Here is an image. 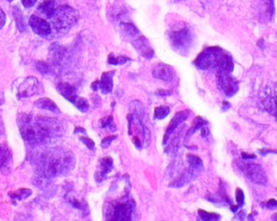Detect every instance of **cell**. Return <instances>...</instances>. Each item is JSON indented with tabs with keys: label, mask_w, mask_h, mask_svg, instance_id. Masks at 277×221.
Instances as JSON below:
<instances>
[{
	"label": "cell",
	"mask_w": 277,
	"mask_h": 221,
	"mask_svg": "<svg viewBox=\"0 0 277 221\" xmlns=\"http://www.w3.org/2000/svg\"><path fill=\"white\" fill-rule=\"evenodd\" d=\"M34 164L40 177L50 179L65 176L73 171L75 157L73 152L64 148H49L35 157Z\"/></svg>",
	"instance_id": "2"
},
{
	"label": "cell",
	"mask_w": 277,
	"mask_h": 221,
	"mask_svg": "<svg viewBox=\"0 0 277 221\" xmlns=\"http://www.w3.org/2000/svg\"><path fill=\"white\" fill-rule=\"evenodd\" d=\"M29 26L32 27L33 32L40 37L50 38L51 37V25L48 20L40 17L38 14H33L29 18Z\"/></svg>",
	"instance_id": "12"
},
{
	"label": "cell",
	"mask_w": 277,
	"mask_h": 221,
	"mask_svg": "<svg viewBox=\"0 0 277 221\" xmlns=\"http://www.w3.org/2000/svg\"><path fill=\"white\" fill-rule=\"evenodd\" d=\"M100 125L101 127H110L112 131H115L116 130V126L114 125V121H113V117H106L104 119H102L100 121Z\"/></svg>",
	"instance_id": "26"
},
{
	"label": "cell",
	"mask_w": 277,
	"mask_h": 221,
	"mask_svg": "<svg viewBox=\"0 0 277 221\" xmlns=\"http://www.w3.org/2000/svg\"><path fill=\"white\" fill-rule=\"evenodd\" d=\"M18 124L23 140L34 146L56 142L65 132L62 122L43 116L21 114L18 118Z\"/></svg>",
	"instance_id": "1"
},
{
	"label": "cell",
	"mask_w": 277,
	"mask_h": 221,
	"mask_svg": "<svg viewBox=\"0 0 277 221\" xmlns=\"http://www.w3.org/2000/svg\"><path fill=\"white\" fill-rule=\"evenodd\" d=\"M3 132V125H2V122H1V119H0V134Z\"/></svg>",
	"instance_id": "37"
},
{
	"label": "cell",
	"mask_w": 277,
	"mask_h": 221,
	"mask_svg": "<svg viewBox=\"0 0 277 221\" xmlns=\"http://www.w3.org/2000/svg\"><path fill=\"white\" fill-rule=\"evenodd\" d=\"M30 194H32V190H29V189H19L18 191L9 193L10 198L18 200V201H21V200L28 198Z\"/></svg>",
	"instance_id": "22"
},
{
	"label": "cell",
	"mask_w": 277,
	"mask_h": 221,
	"mask_svg": "<svg viewBox=\"0 0 277 221\" xmlns=\"http://www.w3.org/2000/svg\"><path fill=\"white\" fill-rule=\"evenodd\" d=\"M119 27L125 39L130 41L133 47L138 50V53L147 59L153 58L154 51L152 50L150 43H148V41L145 39L144 36H142L141 33L138 32L135 25L131 22H128V20H126V22L122 20L119 24Z\"/></svg>",
	"instance_id": "6"
},
{
	"label": "cell",
	"mask_w": 277,
	"mask_h": 221,
	"mask_svg": "<svg viewBox=\"0 0 277 221\" xmlns=\"http://www.w3.org/2000/svg\"><path fill=\"white\" fill-rule=\"evenodd\" d=\"M268 207H270V208L277 207V202L275 201V200H270V201L268 202Z\"/></svg>",
	"instance_id": "36"
},
{
	"label": "cell",
	"mask_w": 277,
	"mask_h": 221,
	"mask_svg": "<svg viewBox=\"0 0 277 221\" xmlns=\"http://www.w3.org/2000/svg\"><path fill=\"white\" fill-rule=\"evenodd\" d=\"M77 109H79L81 112H87L89 110V102L84 97H78L74 104Z\"/></svg>",
	"instance_id": "24"
},
{
	"label": "cell",
	"mask_w": 277,
	"mask_h": 221,
	"mask_svg": "<svg viewBox=\"0 0 277 221\" xmlns=\"http://www.w3.org/2000/svg\"><path fill=\"white\" fill-rule=\"evenodd\" d=\"M169 112H170V108L167 106H161L156 108L155 112H154V116H155L156 119H163V118L168 116Z\"/></svg>",
	"instance_id": "25"
},
{
	"label": "cell",
	"mask_w": 277,
	"mask_h": 221,
	"mask_svg": "<svg viewBox=\"0 0 277 221\" xmlns=\"http://www.w3.org/2000/svg\"><path fill=\"white\" fill-rule=\"evenodd\" d=\"M79 15L69 6H61L55 8L52 17L49 19L51 25V36L65 35L74 25L78 22Z\"/></svg>",
	"instance_id": "5"
},
{
	"label": "cell",
	"mask_w": 277,
	"mask_h": 221,
	"mask_svg": "<svg viewBox=\"0 0 277 221\" xmlns=\"http://www.w3.org/2000/svg\"><path fill=\"white\" fill-rule=\"evenodd\" d=\"M239 168L245 174V176L249 178L251 181L258 184H264L268 181L264 169L258 164L254 163H239Z\"/></svg>",
	"instance_id": "8"
},
{
	"label": "cell",
	"mask_w": 277,
	"mask_h": 221,
	"mask_svg": "<svg viewBox=\"0 0 277 221\" xmlns=\"http://www.w3.org/2000/svg\"><path fill=\"white\" fill-rule=\"evenodd\" d=\"M199 216H201L204 220H218L220 218V216L218 214L207 213L202 209H199Z\"/></svg>",
	"instance_id": "27"
},
{
	"label": "cell",
	"mask_w": 277,
	"mask_h": 221,
	"mask_svg": "<svg viewBox=\"0 0 277 221\" xmlns=\"http://www.w3.org/2000/svg\"><path fill=\"white\" fill-rule=\"evenodd\" d=\"M218 86L227 96H233L238 91V82L230 71H218Z\"/></svg>",
	"instance_id": "9"
},
{
	"label": "cell",
	"mask_w": 277,
	"mask_h": 221,
	"mask_svg": "<svg viewBox=\"0 0 277 221\" xmlns=\"http://www.w3.org/2000/svg\"><path fill=\"white\" fill-rule=\"evenodd\" d=\"M36 68H37L42 74H49L51 71V66L48 63H44V61H38L36 64Z\"/></svg>",
	"instance_id": "28"
},
{
	"label": "cell",
	"mask_w": 277,
	"mask_h": 221,
	"mask_svg": "<svg viewBox=\"0 0 277 221\" xmlns=\"http://www.w3.org/2000/svg\"><path fill=\"white\" fill-rule=\"evenodd\" d=\"M35 106L40 109H45L51 112H54V114H61V110L59 109V107L56 106L54 101L51 100L50 99H40L37 101H35Z\"/></svg>",
	"instance_id": "21"
},
{
	"label": "cell",
	"mask_w": 277,
	"mask_h": 221,
	"mask_svg": "<svg viewBox=\"0 0 277 221\" xmlns=\"http://www.w3.org/2000/svg\"><path fill=\"white\" fill-rule=\"evenodd\" d=\"M194 64L201 69H215L217 71H230L233 70V60L231 55L222 49L213 47L208 48L198 58L194 60Z\"/></svg>",
	"instance_id": "4"
},
{
	"label": "cell",
	"mask_w": 277,
	"mask_h": 221,
	"mask_svg": "<svg viewBox=\"0 0 277 221\" xmlns=\"http://www.w3.org/2000/svg\"><path fill=\"white\" fill-rule=\"evenodd\" d=\"M4 23H6V14H4L3 10L0 8V28L3 27Z\"/></svg>",
	"instance_id": "35"
},
{
	"label": "cell",
	"mask_w": 277,
	"mask_h": 221,
	"mask_svg": "<svg viewBox=\"0 0 277 221\" xmlns=\"http://www.w3.org/2000/svg\"><path fill=\"white\" fill-rule=\"evenodd\" d=\"M128 60H130V59L126 58V56H122V55H117V56L114 54L109 55V64L111 65H121V64H125Z\"/></svg>",
	"instance_id": "23"
},
{
	"label": "cell",
	"mask_w": 277,
	"mask_h": 221,
	"mask_svg": "<svg viewBox=\"0 0 277 221\" xmlns=\"http://www.w3.org/2000/svg\"><path fill=\"white\" fill-rule=\"evenodd\" d=\"M69 203L73 204L76 208H79V209H85V204L83 202H79L77 201L76 199H69Z\"/></svg>",
	"instance_id": "32"
},
{
	"label": "cell",
	"mask_w": 277,
	"mask_h": 221,
	"mask_svg": "<svg viewBox=\"0 0 277 221\" xmlns=\"http://www.w3.org/2000/svg\"><path fill=\"white\" fill-rule=\"evenodd\" d=\"M8 1H9V2H11V1H13V0H8Z\"/></svg>",
	"instance_id": "39"
},
{
	"label": "cell",
	"mask_w": 277,
	"mask_h": 221,
	"mask_svg": "<svg viewBox=\"0 0 277 221\" xmlns=\"http://www.w3.org/2000/svg\"><path fill=\"white\" fill-rule=\"evenodd\" d=\"M135 201L128 197H122L109 204L105 210L106 220H131Z\"/></svg>",
	"instance_id": "7"
},
{
	"label": "cell",
	"mask_w": 277,
	"mask_h": 221,
	"mask_svg": "<svg viewBox=\"0 0 277 221\" xmlns=\"http://www.w3.org/2000/svg\"><path fill=\"white\" fill-rule=\"evenodd\" d=\"M116 138V136H110V137H106L103 140V141H102V147L103 148H107L110 145H111V142L112 141H114Z\"/></svg>",
	"instance_id": "33"
},
{
	"label": "cell",
	"mask_w": 277,
	"mask_h": 221,
	"mask_svg": "<svg viewBox=\"0 0 277 221\" xmlns=\"http://www.w3.org/2000/svg\"><path fill=\"white\" fill-rule=\"evenodd\" d=\"M144 108L140 101H132L130 105V114L128 115L129 121V134L133 136V143L141 148L148 146L151 141V133L144 123Z\"/></svg>",
	"instance_id": "3"
},
{
	"label": "cell",
	"mask_w": 277,
	"mask_h": 221,
	"mask_svg": "<svg viewBox=\"0 0 277 221\" xmlns=\"http://www.w3.org/2000/svg\"><path fill=\"white\" fill-rule=\"evenodd\" d=\"M12 166V152L6 142L0 145V169L8 174Z\"/></svg>",
	"instance_id": "14"
},
{
	"label": "cell",
	"mask_w": 277,
	"mask_h": 221,
	"mask_svg": "<svg viewBox=\"0 0 277 221\" xmlns=\"http://www.w3.org/2000/svg\"><path fill=\"white\" fill-rule=\"evenodd\" d=\"M55 1L54 0H44V1L39 4L37 8L38 15L40 17L49 20L55 10Z\"/></svg>",
	"instance_id": "18"
},
{
	"label": "cell",
	"mask_w": 277,
	"mask_h": 221,
	"mask_svg": "<svg viewBox=\"0 0 277 221\" xmlns=\"http://www.w3.org/2000/svg\"><path fill=\"white\" fill-rule=\"evenodd\" d=\"M113 168V160L111 158H102L99 163V167H97L95 172V181L97 182H101L106 177Z\"/></svg>",
	"instance_id": "16"
},
{
	"label": "cell",
	"mask_w": 277,
	"mask_h": 221,
	"mask_svg": "<svg viewBox=\"0 0 277 221\" xmlns=\"http://www.w3.org/2000/svg\"><path fill=\"white\" fill-rule=\"evenodd\" d=\"M21 1L25 8H30V7L35 6V3L37 0H21Z\"/></svg>",
	"instance_id": "34"
},
{
	"label": "cell",
	"mask_w": 277,
	"mask_h": 221,
	"mask_svg": "<svg viewBox=\"0 0 277 221\" xmlns=\"http://www.w3.org/2000/svg\"><path fill=\"white\" fill-rule=\"evenodd\" d=\"M187 119V112L186 111H181L178 112V114L173 117V119L171 120L169 127L167 128L165 138H163V143H167L168 137L172 134L173 131H176V128L180 125V123H182L184 120Z\"/></svg>",
	"instance_id": "19"
},
{
	"label": "cell",
	"mask_w": 277,
	"mask_h": 221,
	"mask_svg": "<svg viewBox=\"0 0 277 221\" xmlns=\"http://www.w3.org/2000/svg\"><path fill=\"white\" fill-rule=\"evenodd\" d=\"M58 91L60 92L61 95L70 102H73V104H75V101L78 99L76 89L71 84L68 83V82H61V83H59Z\"/></svg>",
	"instance_id": "17"
},
{
	"label": "cell",
	"mask_w": 277,
	"mask_h": 221,
	"mask_svg": "<svg viewBox=\"0 0 277 221\" xmlns=\"http://www.w3.org/2000/svg\"><path fill=\"white\" fill-rule=\"evenodd\" d=\"M113 77H114V71H109L102 75V78L99 81V86L103 94H107L113 90Z\"/></svg>",
	"instance_id": "20"
},
{
	"label": "cell",
	"mask_w": 277,
	"mask_h": 221,
	"mask_svg": "<svg viewBox=\"0 0 277 221\" xmlns=\"http://www.w3.org/2000/svg\"><path fill=\"white\" fill-rule=\"evenodd\" d=\"M42 92V84L35 77H28L25 79L18 87V97L24 99V97H30Z\"/></svg>",
	"instance_id": "11"
},
{
	"label": "cell",
	"mask_w": 277,
	"mask_h": 221,
	"mask_svg": "<svg viewBox=\"0 0 277 221\" xmlns=\"http://www.w3.org/2000/svg\"><path fill=\"white\" fill-rule=\"evenodd\" d=\"M170 40L173 47L178 51H183L191 47L193 42V35L189 29L183 28L171 33Z\"/></svg>",
	"instance_id": "10"
},
{
	"label": "cell",
	"mask_w": 277,
	"mask_h": 221,
	"mask_svg": "<svg viewBox=\"0 0 277 221\" xmlns=\"http://www.w3.org/2000/svg\"><path fill=\"white\" fill-rule=\"evenodd\" d=\"M261 102H262L263 109L268 111L270 115L277 118V95L273 90L265 89L262 91Z\"/></svg>",
	"instance_id": "13"
},
{
	"label": "cell",
	"mask_w": 277,
	"mask_h": 221,
	"mask_svg": "<svg viewBox=\"0 0 277 221\" xmlns=\"http://www.w3.org/2000/svg\"><path fill=\"white\" fill-rule=\"evenodd\" d=\"M80 141H83L85 145L88 147L89 149H91V150H93L94 149V142L92 141L90 138H88V137H84V136H80Z\"/></svg>",
	"instance_id": "31"
},
{
	"label": "cell",
	"mask_w": 277,
	"mask_h": 221,
	"mask_svg": "<svg viewBox=\"0 0 277 221\" xmlns=\"http://www.w3.org/2000/svg\"><path fill=\"white\" fill-rule=\"evenodd\" d=\"M236 201H237L238 206H240V205H243L244 201H245V195H244L243 190L239 189V188L236 190Z\"/></svg>",
	"instance_id": "30"
},
{
	"label": "cell",
	"mask_w": 277,
	"mask_h": 221,
	"mask_svg": "<svg viewBox=\"0 0 277 221\" xmlns=\"http://www.w3.org/2000/svg\"><path fill=\"white\" fill-rule=\"evenodd\" d=\"M153 76L155 77V78L165 82H170L173 79L174 73L170 66L165 64H157L155 67L153 68Z\"/></svg>",
	"instance_id": "15"
},
{
	"label": "cell",
	"mask_w": 277,
	"mask_h": 221,
	"mask_svg": "<svg viewBox=\"0 0 277 221\" xmlns=\"http://www.w3.org/2000/svg\"><path fill=\"white\" fill-rule=\"evenodd\" d=\"M14 11L18 13V17H19V19L17 18L18 27L20 28V30H21V32H23L24 28H25V25H24V22H23V17H22V14H21V11H20L19 8H14Z\"/></svg>",
	"instance_id": "29"
},
{
	"label": "cell",
	"mask_w": 277,
	"mask_h": 221,
	"mask_svg": "<svg viewBox=\"0 0 277 221\" xmlns=\"http://www.w3.org/2000/svg\"><path fill=\"white\" fill-rule=\"evenodd\" d=\"M272 219H273V220H277V214L273 215V217H272Z\"/></svg>",
	"instance_id": "38"
}]
</instances>
